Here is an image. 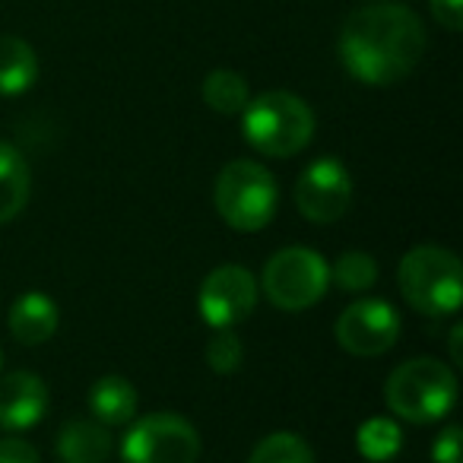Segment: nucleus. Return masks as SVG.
<instances>
[{
    "mask_svg": "<svg viewBox=\"0 0 463 463\" xmlns=\"http://www.w3.org/2000/svg\"><path fill=\"white\" fill-rule=\"evenodd\" d=\"M431 14L450 33H460L463 26V0H431Z\"/></svg>",
    "mask_w": 463,
    "mask_h": 463,
    "instance_id": "24",
    "label": "nucleus"
},
{
    "mask_svg": "<svg viewBox=\"0 0 463 463\" xmlns=\"http://www.w3.org/2000/svg\"><path fill=\"white\" fill-rule=\"evenodd\" d=\"M260 286L279 311H305L324 298L330 286V267L311 248H283L267 260Z\"/></svg>",
    "mask_w": 463,
    "mask_h": 463,
    "instance_id": "6",
    "label": "nucleus"
},
{
    "mask_svg": "<svg viewBox=\"0 0 463 463\" xmlns=\"http://www.w3.org/2000/svg\"><path fill=\"white\" fill-rule=\"evenodd\" d=\"M397 283L406 305L425 317H450L460 308V260L448 248L419 245L412 251H406L403 260H400Z\"/></svg>",
    "mask_w": 463,
    "mask_h": 463,
    "instance_id": "4",
    "label": "nucleus"
},
{
    "mask_svg": "<svg viewBox=\"0 0 463 463\" xmlns=\"http://www.w3.org/2000/svg\"><path fill=\"white\" fill-rule=\"evenodd\" d=\"M241 359H245V349L232 330H216V336L206 343V365L216 374H235L241 368Z\"/></svg>",
    "mask_w": 463,
    "mask_h": 463,
    "instance_id": "21",
    "label": "nucleus"
},
{
    "mask_svg": "<svg viewBox=\"0 0 463 463\" xmlns=\"http://www.w3.org/2000/svg\"><path fill=\"white\" fill-rule=\"evenodd\" d=\"M200 435L178 412H153L137 419L121 438L124 463H197Z\"/></svg>",
    "mask_w": 463,
    "mask_h": 463,
    "instance_id": "7",
    "label": "nucleus"
},
{
    "mask_svg": "<svg viewBox=\"0 0 463 463\" xmlns=\"http://www.w3.org/2000/svg\"><path fill=\"white\" fill-rule=\"evenodd\" d=\"M241 134L260 156L286 159L302 153L315 137V111L305 99L286 90L260 92L241 111Z\"/></svg>",
    "mask_w": 463,
    "mask_h": 463,
    "instance_id": "2",
    "label": "nucleus"
},
{
    "mask_svg": "<svg viewBox=\"0 0 463 463\" xmlns=\"http://www.w3.org/2000/svg\"><path fill=\"white\" fill-rule=\"evenodd\" d=\"M90 412L105 429L128 425L137 416V391L121 374H105L90 387Z\"/></svg>",
    "mask_w": 463,
    "mask_h": 463,
    "instance_id": "15",
    "label": "nucleus"
},
{
    "mask_svg": "<svg viewBox=\"0 0 463 463\" xmlns=\"http://www.w3.org/2000/svg\"><path fill=\"white\" fill-rule=\"evenodd\" d=\"M353 203V175L340 159H315L296 181V206L308 222L330 225Z\"/></svg>",
    "mask_w": 463,
    "mask_h": 463,
    "instance_id": "9",
    "label": "nucleus"
},
{
    "mask_svg": "<svg viewBox=\"0 0 463 463\" xmlns=\"http://www.w3.org/2000/svg\"><path fill=\"white\" fill-rule=\"evenodd\" d=\"M111 454L109 429L96 419L73 416L58 431L61 463H105Z\"/></svg>",
    "mask_w": 463,
    "mask_h": 463,
    "instance_id": "13",
    "label": "nucleus"
},
{
    "mask_svg": "<svg viewBox=\"0 0 463 463\" xmlns=\"http://www.w3.org/2000/svg\"><path fill=\"white\" fill-rule=\"evenodd\" d=\"M384 400L393 416L412 425L441 422L457 403V374L438 359H410L391 372Z\"/></svg>",
    "mask_w": 463,
    "mask_h": 463,
    "instance_id": "3",
    "label": "nucleus"
},
{
    "mask_svg": "<svg viewBox=\"0 0 463 463\" xmlns=\"http://www.w3.org/2000/svg\"><path fill=\"white\" fill-rule=\"evenodd\" d=\"M203 102L210 105L213 111L232 118L241 115L245 105L251 102V90H248V80L235 71H213L210 77L203 80Z\"/></svg>",
    "mask_w": 463,
    "mask_h": 463,
    "instance_id": "17",
    "label": "nucleus"
},
{
    "mask_svg": "<svg viewBox=\"0 0 463 463\" xmlns=\"http://www.w3.org/2000/svg\"><path fill=\"white\" fill-rule=\"evenodd\" d=\"M460 438H463L460 425H448V429L435 438V444H431V460L435 463H463L460 460Z\"/></svg>",
    "mask_w": 463,
    "mask_h": 463,
    "instance_id": "22",
    "label": "nucleus"
},
{
    "mask_svg": "<svg viewBox=\"0 0 463 463\" xmlns=\"http://www.w3.org/2000/svg\"><path fill=\"white\" fill-rule=\"evenodd\" d=\"M52 397L39 374L7 372L0 374V429L23 431L45 419Z\"/></svg>",
    "mask_w": 463,
    "mask_h": 463,
    "instance_id": "11",
    "label": "nucleus"
},
{
    "mask_svg": "<svg viewBox=\"0 0 463 463\" xmlns=\"http://www.w3.org/2000/svg\"><path fill=\"white\" fill-rule=\"evenodd\" d=\"M425 54V26L410 7L374 0L346 16L340 29V61L365 86L406 80Z\"/></svg>",
    "mask_w": 463,
    "mask_h": 463,
    "instance_id": "1",
    "label": "nucleus"
},
{
    "mask_svg": "<svg viewBox=\"0 0 463 463\" xmlns=\"http://www.w3.org/2000/svg\"><path fill=\"white\" fill-rule=\"evenodd\" d=\"M0 463H42V457L26 438L7 435L0 438Z\"/></svg>",
    "mask_w": 463,
    "mask_h": 463,
    "instance_id": "23",
    "label": "nucleus"
},
{
    "mask_svg": "<svg viewBox=\"0 0 463 463\" xmlns=\"http://www.w3.org/2000/svg\"><path fill=\"white\" fill-rule=\"evenodd\" d=\"M33 191V175L29 162L14 143L0 140V225L14 222L29 203Z\"/></svg>",
    "mask_w": 463,
    "mask_h": 463,
    "instance_id": "14",
    "label": "nucleus"
},
{
    "mask_svg": "<svg viewBox=\"0 0 463 463\" xmlns=\"http://www.w3.org/2000/svg\"><path fill=\"white\" fill-rule=\"evenodd\" d=\"M213 203L222 222L235 232H260L279 206V187L270 168L254 159H235L219 172Z\"/></svg>",
    "mask_w": 463,
    "mask_h": 463,
    "instance_id": "5",
    "label": "nucleus"
},
{
    "mask_svg": "<svg viewBox=\"0 0 463 463\" xmlns=\"http://www.w3.org/2000/svg\"><path fill=\"white\" fill-rule=\"evenodd\" d=\"M0 374H4V349H0Z\"/></svg>",
    "mask_w": 463,
    "mask_h": 463,
    "instance_id": "26",
    "label": "nucleus"
},
{
    "mask_svg": "<svg viewBox=\"0 0 463 463\" xmlns=\"http://www.w3.org/2000/svg\"><path fill=\"white\" fill-rule=\"evenodd\" d=\"M463 324H454L450 327V359H454V365H460L463 362Z\"/></svg>",
    "mask_w": 463,
    "mask_h": 463,
    "instance_id": "25",
    "label": "nucleus"
},
{
    "mask_svg": "<svg viewBox=\"0 0 463 463\" xmlns=\"http://www.w3.org/2000/svg\"><path fill=\"white\" fill-rule=\"evenodd\" d=\"M39 80L33 45L16 35H0V96H23Z\"/></svg>",
    "mask_w": 463,
    "mask_h": 463,
    "instance_id": "16",
    "label": "nucleus"
},
{
    "mask_svg": "<svg viewBox=\"0 0 463 463\" xmlns=\"http://www.w3.org/2000/svg\"><path fill=\"white\" fill-rule=\"evenodd\" d=\"M258 305V279L251 270L239 264H222L200 283L197 308L206 327L232 330L248 321Z\"/></svg>",
    "mask_w": 463,
    "mask_h": 463,
    "instance_id": "8",
    "label": "nucleus"
},
{
    "mask_svg": "<svg viewBox=\"0 0 463 463\" xmlns=\"http://www.w3.org/2000/svg\"><path fill=\"white\" fill-rule=\"evenodd\" d=\"M400 448V429L391 419H368L359 429V450L368 460H391Z\"/></svg>",
    "mask_w": 463,
    "mask_h": 463,
    "instance_id": "20",
    "label": "nucleus"
},
{
    "mask_svg": "<svg viewBox=\"0 0 463 463\" xmlns=\"http://www.w3.org/2000/svg\"><path fill=\"white\" fill-rule=\"evenodd\" d=\"M248 463H315V450L296 431H273L251 450Z\"/></svg>",
    "mask_w": 463,
    "mask_h": 463,
    "instance_id": "19",
    "label": "nucleus"
},
{
    "mask_svg": "<svg viewBox=\"0 0 463 463\" xmlns=\"http://www.w3.org/2000/svg\"><path fill=\"white\" fill-rule=\"evenodd\" d=\"M10 334L20 340L23 346H42L54 336L61 324V308L52 296L45 292H23L10 308Z\"/></svg>",
    "mask_w": 463,
    "mask_h": 463,
    "instance_id": "12",
    "label": "nucleus"
},
{
    "mask_svg": "<svg viewBox=\"0 0 463 463\" xmlns=\"http://www.w3.org/2000/svg\"><path fill=\"white\" fill-rule=\"evenodd\" d=\"M330 279H336V286L349 296H362L378 283V260L365 251H346L330 267Z\"/></svg>",
    "mask_w": 463,
    "mask_h": 463,
    "instance_id": "18",
    "label": "nucleus"
},
{
    "mask_svg": "<svg viewBox=\"0 0 463 463\" xmlns=\"http://www.w3.org/2000/svg\"><path fill=\"white\" fill-rule=\"evenodd\" d=\"M400 327L403 324H400V315L391 302L359 298L336 317L334 334L346 353L374 359V355H384L387 349H393V343L400 340Z\"/></svg>",
    "mask_w": 463,
    "mask_h": 463,
    "instance_id": "10",
    "label": "nucleus"
}]
</instances>
